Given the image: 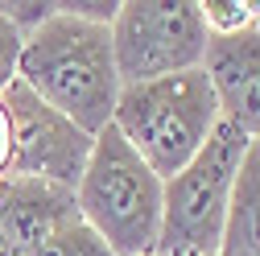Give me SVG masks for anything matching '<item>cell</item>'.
<instances>
[{
	"instance_id": "6da1fadb",
	"label": "cell",
	"mask_w": 260,
	"mask_h": 256,
	"mask_svg": "<svg viewBox=\"0 0 260 256\" xmlns=\"http://www.w3.org/2000/svg\"><path fill=\"white\" fill-rule=\"evenodd\" d=\"M17 79L42 104L75 120L83 133L100 137L112 124L120 100L112 25H91L67 13H54L42 29L25 38Z\"/></svg>"
},
{
	"instance_id": "7a4b0ae2",
	"label": "cell",
	"mask_w": 260,
	"mask_h": 256,
	"mask_svg": "<svg viewBox=\"0 0 260 256\" xmlns=\"http://www.w3.org/2000/svg\"><path fill=\"white\" fill-rule=\"evenodd\" d=\"M116 133L137 149V157L166 182L182 166L194 162L215 128L223 124L215 87L207 71H182L170 79H153V83H133L120 87L116 100Z\"/></svg>"
},
{
	"instance_id": "3957f363",
	"label": "cell",
	"mask_w": 260,
	"mask_h": 256,
	"mask_svg": "<svg viewBox=\"0 0 260 256\" xmlns=\"http://www.w3.org/2000/svg\"><path fill=\"white\" fill-rule=\"evenodd\" d=\"M161 190L166 182L137 157V149L116 133V124H108L91 145L75 203L83 223L116 256H157Z\"/></svg>"
},
{
	"instance_id": "277c9868",
	"label": "cell",
	"mask_w": 260,
	"mask_h": 256,
	"mask_svg": "<svg viewBox=\"0 0 260 256\" xmlns=\"http://www.w3.org/2000/svg\"><path fill=\"white\" fill-rule=\"evenodd\" d=\"M244 153L248 137L232 124H219L215 137L194 153V162L166 178L157 256H219Z\"/></svg>"
},
{
	"instance_id": "5b68a950",
	"label": "cell",
	"mask_w": 260,
	"mask_h": 256,
	"mask_svg": "<svg viewBox=\"0 0 260 256\" xmlns=\"http://www.w3.org/2000/svg\"><path fill=\"white\" fill-rule=\"evenodd\" d=\"M207 42L211 34L199 0H124L112 21L120 87L199 71Z\"/></svg>"
},
{
	"instance_id": "8992f818",
	"label": "cell",
	"mask_w": 260,
	"mask_h": 256,
	"mask_svg": "<svg viewBox=\"0 0 260 256\" xmlns=\"http://www.w3.org/2000/svg\"><path fill=\"white\" fill-rule=\"evenodd\" d=\"M9 120H13V170L9 178H42L54 186L75 190L95 137L83 133L75 120H67L62 112H54L50 104H42L21 79L0 95Z\"/></svg>"
},
{
	"instance_id": "52a82bcc",
	"label": "cell",
	"mask_w": 260,
	"mask_h": 256,
	"mask_svg": "<svg viewBox=\"0 0 260 256\" xmlns=\"http://www.w3.org/2000/svg\"><path fill=\"white\" fill-rule=\"evenodd\" d=\"M203 71L215 87L223 124L260 141V25L207 42Z\"/></svg>"
},
{
	"instance_id": "ba28073f",
	"label": "cell",
	"mask_w": 260,
	"mask_h": 256,
	"mask_svg": "<svg viewBox=\"0 0 260 256\" xmlns=\"http://www.w3.org/2000/svg\"><path fill=\"white\" fill-rule=\"evenodd\" d=\"M79 219L75 190L42 178H5L0 182V236L17 256H38L67 223Z\"/></svg>"
},
{
	"instance_id": "9c48e42d",
	"label": "cell",
	"mask_w": 260,
	"mask_h": 256,
	"mask_svg": "<svg viewBox=\"0 0 260 256\" xmlns=\"http://www.w3.org/2000/svg\"><path fill=\"white\" fill-rule=\"evenodd\" d=\"M219 256H260V141H248L240 162Z\"/></svg>"
},
{
	"instance_id": "30bf717a",
	"label": "cell",
	"mask_w": 260,
	"mask_h": 256,
	"mask_svg": "<svg viewBox=\"0 0 260 256\" xmlns=\"http://www.w3.org/2000/svg\"><path fill=\"white\" fill-rule=\"evenodd\" d=\"M38 256H116L100 236H95L87 223H83V215L75 219V223H67V228H62Z\"/></svg>"
},
{
	"instance_id": "8fae6325",
	"label": "cell",
	"mask_w": 260,
	"mask_h": 256,
	"mask_svg": "<svg viewBox=\"0 0 260 256\" xmlns=\"http://www.w3.org/2000/svg\"><path fill=\"white\" fill-rule=\"evenodd\" d=\"M203 21H207L211 38H227V34H240V29L256 25L248 0H207L203 5Z\"/></svg>"
},
{
	"instance_id": "7c38bea8",
	"label": "cell",
	"mask_w": 260,
	"mask_h": 256,
	"mask_svg": "<svg viewBox=\"0 0 260 256\" xmlns=\"http://www.w3.org/2000/svg\"><path fill=\"white\" fill-rule=\"evenodd\" d=\"M54 13H58V0H0V17L9 25H17L25 38L34 29H42Z\"/></svg>"
},
{
	"instance_id": "4fadbf2b",
	"label": "cell",
	"mask_w": 260,
	"mask_h": 256,
	"mask_svg": "<svg viewBox=\"0 0 260 256\" xmlns=\"http://www.w3.org/2000/svg\"><path fill=\"white\" fill-rule=\"evenodd\" d=\"M21 50H25V34H21L17 25H9L5 17H0V95H5V91L17 83Z\"/></svg>"
},
{
	"instance_id": "5bb4252c",
	"label": "cell",
	"mask_w": 260,
	"mask_h": 256,
	"mask_svg": "<svg viewBox=\"0 0 260 256\" xmlns=\"http://www.w3.org/2000/svg\"><path fill=\"white\" fill-rule=\"evenodd\" d=\"M58 13L79 17V21H91V25H112L116 13H120V0H62Z\"/></svg>"
},
{
	"instance_id": "9a60e30c",
	"label": "cell",
	"mask_w": 260,
	"mask_h": 256,
	"mask_svg": "<svg viewBox=\"0 0 260 256\" xmlns=\"http://www.w3.org/2000/svg\"><path fill=\"white\" fill-rule=\"evenodd\" d=\"M9 170H13V120L0 104V182L9 178Z\"/></svg>"
},
{
	"instance_id": "2e32d148",
	"label": "cell",
	"mask_w": 260,
	"mask_h": 256,
	"mask_svg": "<svg viewBox=\"0 0 260 256\" xmlns=\"http://www.w3.org/2000/svg\"><path fill=\"white\" fill-rule=\"evenodd\" d=\"M0 256H17V252L9 248V240H5V236H0Z\"/></svg>"
}]
</instances>
